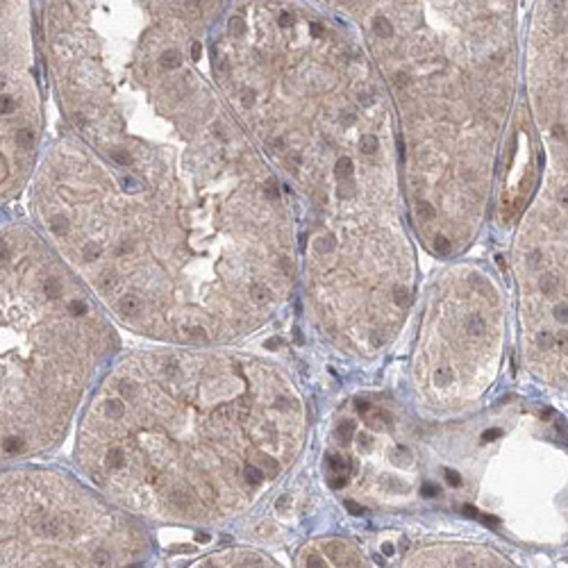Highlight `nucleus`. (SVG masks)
I'll return each mask as SVG.
<instances>
[{
    "instance_id": "obj_1",
    "label": "nucleus",
    "mask_w": 568,
    "mask_h": 568,
    "mask_svg": "<svg viewBox=\"0 0 568 568\" xmlns=\"http://www.w3.org/2000/svg\"><path fill=\"white\" fill-rule=\"evenodd\" d=\"M223 3H43L64 132L28 189L32 225L116 327L240 346L292 296L277 175L205 71Z\"/></svg>"
},
{
    "instance_id": "obj_2",
    "label": "nucleus",
    "mask_w": 568,
    "mask_h": 568,
    "mask_svg": "<svg viewBox=\"0 0 568 568\" xmlns=\"http://www.w3.org/2000/svg\"><path fill=\"white\" fill-rule=\"evenodd\" d=\"M310 407L282 364L240 346L119 353L73 430L75 473L146 528L216 530L303 457Z\"/></svg>"
},
{
    "instance_id": "obj_3",
    "label": "nucleus",
    "mask_w": 568,
    "mask_h": 568,
    "mask_svg": "<svg viewBox=\"0 0 568 568\" xmlns=\"http://www.w3.org/2000/svg\"><path fill=\"white\" fill-rule=\"evenodd\" d=\"M403 123L416 225L453 253L480 225L514 84L507 3H353Z\"/></svg>"
},
{
    "instance_id": "obj_4",
    "label": "nucleus",
    "mask_w": 568,
    "mask_h": 568,
    "mask_svg": "<svg viewBox=\"0 0 568 568\" xmlns=\"http://www.w3.org/2000/svg\"><path fill=\"white\" fill-rule=\"evenodd\" d=\"M119 353V327L32 221L0 210V468L62 448Z\"/></svg>"
},
{
    "instance_id": "obj_5",
    "label": "nucleus",
    "mask_w": 568,
    "mask_h": 568,
    "mask_svg": "<svg viewBox=\"0 0 568 568\" xmlns=\"http://www.w3.org/2000/svg\"><path fill=\"white\" fill-rule=\"evenodd\" d=\"M151 528L69 468H0V568H149Z\"/></svg>"
},
{
    "instance_id": "obj_6",
    "label": "nucleus",
    "mask_w": 568,
    "mask_h": 568,
    "mask_svg": "<svg viewBox=\"0 0 568 568\" xmlns=\"http://www.w3.org/2000/svg\"><path fill=\"white\" fill-rule=\"evenodd\" d=\"M505 353V310L483 273L455 275L425 303L412 351V389L430 414H462L494 387Z\"/></svg>"
},
{
    "instance_id": "obj_7",
    "label": "nucleus",
    "mask_w": 568,
    "mask_h": 568,
    "mask_svg": "<svg viewBox=\"0 0 568 568\" xmlns=\"http://www.w3.org/2000/svg\"><path fill=\"white\" fill-rule=\"evenodd\" d=\"M41 64L34 6L0 0V210L28 194L49 144Z\"/></svg>"
},
{
    "instance_id": "obj_8",
    "label": "nucleus",
    "mask_w": 568,
    "mask_h": 568,
    "mask_svg": "<svg viewBox=\"0 0 568 568\" xmlns=\"http://www.w3.org/2000/svg\"><path fill=\"white\" fill-rule=\"evenodd\" d=\"M182 568H287L273 555L251 546H221L189 559Z\"/></svg>"
}]
</instances>
